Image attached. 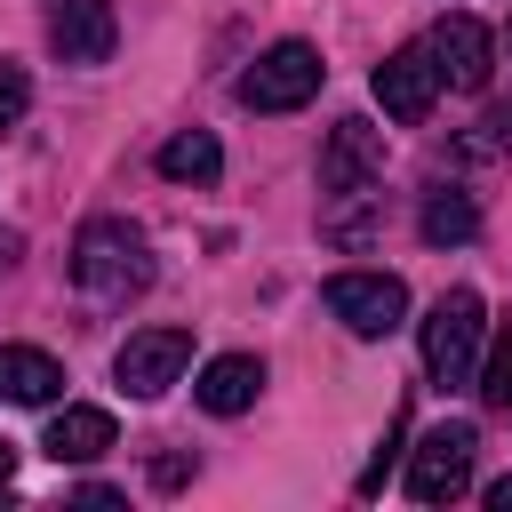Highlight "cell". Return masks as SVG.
<instances>
[{
	"label": "cell",
	"mask_w": 512,
	"mask_h": 512,
	"mask_svg": "<svg viewBox=\"0 0 512 512\" xmlns=\"http://www.w3.org/2000/svg\"><path fill=\"white\" fill-rule=\"evenodd\" d=\"M72 280H80L88 296H136V288L152 280L144 232H136L128 216H96V224H80V240H72Z\"/></svg>",
	"instance_id": "1"
},
{
	"label": "cell",
	"mask_w": 512,
	"mask_h": 512,
	"mask_svg": "<svg viewBox=\"0 0 512 512\" xmlns=\"http://www.w3.org/2000/svg\"><path fill=\"white\" fill-rule=\"evenodd\" d=\"M40 448H48L56 464H96V456L112 448V408H56Z\"/></svg>",
	"instance_id": "13"
},
{
	"label": "cell",
	"mask_w": 512,
	"mask_h": 512,
	"mask_svg": "<svg viewBox=\"0 0 512 512\" xmlns=\"http://www.w3.org/2000/svg\"><path fill=\"white\" fill-rule=\"evenodd\" d=\"M384 176V128L376 120H336L328 144H320V192L328 200H352Z\"/></svg>",
	"instance_id": "6"
},
{
	"label": "cell",
	"mask_w": 512,
	"mask_h": 512,
	"mask_svg": "<svg viewBox=\"0 0 512 512\" xmlns=\"http://www.w3.org/2000/svg\"><path fill=\"white\" fill-rule=\"evenodd\" d=\"M424 48H432V64H440L448 88H488V72H496V32L480 16H440Z\"/></svg>",
	"instance_id": "9"
},
{
	"label": "cell",
	"mask_w": 512,
	"mask_h": 512,
	"mask_svg": "<svg viewBox=\"0 0 512 512\" xmlns=\"http://www.w3.org/2000/svg\"><path fill=\"white\" fill-rule=\"evenodd\" d=\"M160 176H168V184H216V176H224V144H216L208 128H184V136L160 144Z\"/></svg>",
	"instance_id": "14"
},
{
	"label": "cell",
	"mask_w": 512,
	"mask_h": 512,
	"mask_svg": "<svg viewBox=\"0 0 512 512\" xmlns=\"http://www.w3.org/2000/svg\"><path fill=\"white\" fill-rule=\"evenodd\" d=\"M112 40H120L112 0H56V8H48V48H56L64 64H104Z\"/></svg>",
	"instance_id": "10"
},
{
	"label": "cell",
	"mask_w": 512,
	"mask_h": 512,
	"mask_svg": "<svg viewBox=\"0 0 512 512\" xmlns=\"http://www.w3.org/2000/svg\"><path fill=\"white\" fill-rule=\"evenodd\" d=\"M328 312H336L360 344H384V336L408 320V288H400V272H336V280H328Z\"/></svg>",
	"instance_id": "5"
},
{
	"label": "cell",
	"mask_w": 512,
	"mask_h": 512,
	"mask_svg": "<svg viewBox=\"0 0 512 512\" xmlns=\"http://www.w3.org/2000/svg\"><path fill=\"white\" fill-rule=\"evenodd\" d=\"M488 512H512V472H504V480H488Z\"/></svg>",
	"instance_id": "19"
},
{
	"label": "cell",
	"mask_w": 512,
	"mask_h": 512,
	"mask_svg": "<svg viewBox=\"0 0 512 512\" xmlns=\"http://www.w3.org/2000/svg\"><path fill=\"white\" fill-rule=\"evenodd\" d=\"M416 232H424L432 248H456V240H472V232H480V208H472V192H432Z\"/></svg>",
	"instance_id": "15"
},
{
	"label": "cell",
	"mask_w": 512,
	"mask_h": 512,
	"mask_svg": "<svg viewBox=\"0 0 512 512\" xmlns=\"http://www.w3.org/2000/svg\"><path fill=\"white\" fill-rule=\"evenodd\" d=\"M24 104H32V72H24V64H8V56H0V136H8V128H16V120H24Z\"/></svg>",
	"instance_id": "17"
},
{
	"label": "cell",
	"mask_w": 512,
	"mask_h": 512,
	"mask_svg": "<svg viewBox=\"0 0 512 512\" xmlns=\"http://www.w3.org/2000/svg\"><path fill=\"white\" fill-rule=\"evenodd\" d=\"M8 480H16V448L0 440V496H8Z\"/></svg>",
	"instance_id": "20"
},
{
	"label": "cell",
	"mask_w": 512,
	"mask_h": 512,
	"mask_svg": "<svg viewBox=\"0 0 512 512\" xmlns=\"http://www.w3.org/2000/svg\"><path fill=\"white\" fill-rule=\"evenodd\" d=\"M376 104H384V120H424L432 112V96H440V64H432V48L424 40H408V48H392L384 64H376Z\"/></svg>",
	"instance_id": "8"
},
{
	"label": "cell",
	"mask_w": 512,
	"mask_h": 512,
	"mask_svg": "<svg viewBox=\"0 0 512 512\" xmlns=\"http://www.w3.org/2000/svg\"><path fill=\"white\" fill-rule=\"evenodd\" d=\"M8 256H16V240H0V272H8Z\"/></svg>",
	"instance_id": "21"
},
{
	"label": "cell",
	"mask_w": 512,
	"mask_h": 512,
	"mask_svg": "<svg viewBox=\"0 0 512 512\" xmlns=\"http://www.w3.org/2000/svg\"><path fill=\"white\" fill-rule=\"evenodd\" d=\"M192 392H200L208 416H240V408H256V392H264V360H256V352H216Z\"/></svg>",
	"instance_id": "11"
},
{
	"label": "cell",
	"mask_w": 512,
	"mask_h": 512,
	"mask_svg": "<svg viewBox=\"0 0 512 512\" xmlns=\"http://www.w3.org/2000/svg\"><path fill=\"white\" fill-rule=\"evenodd\" d=\"M472 456H480V432H472L464 416L432 424V432L416 440V456H408V496H416V504H456V496L472 488Z\"/></svg>",
	"instance_id": "4"
},
{
	"label": "cell",
	"mask_w": 512,
	"mask_h": 512,
	"mask_svg": "<svg viewBox=\"0 0 512 512\" xmlns=\"http://www.w3.org/2000/svg\"><path fill=\"white\" fill-rule=\"evenodd\" d=\"M320 80H328V64H320L312 40H272V48L240 72V104H248V112H296V104L320 96Z\"/></svg>",
	"instance_id": "3"
},
{
	"label": "cell",
	"mask_w": 512,
	"mask_h": 512,
	"mask_svg": "<svg viewBox=\"0 0 512 512\" xmlns=\"http://www.w3.org/2000/svg\"><path fill=\"white\" fill-rule=\"evenodd\" d=\"M64 392V368L40 352V344H0V400L16 408H48Z\"/></svg>",
	"instance_id": "12"
},
{
	"label": "cell",
	"mask_w": 512,
	"mask_h": 512,
	"mask_svg": "<svg viewBox=\"0 0 512 512\" xmlns=\"http://www.w3.org/2000/svg\"><path fill=\"white\" fill-rule=\"evenodd\" d=\"M464 152H512V96H504V104H496V112L480 120V136H472Z\"/></svg>",
	"instance_id": "18"
},
{
	"label": "cell",
	"mask_w": 512,
	"mask_h": 512,
	"mask_svg": "<svg viewBox=\"0 0 512 512\" xmlns=\"http://www.w3.org/2000/svg\"><path fill=\"white\" fill-rule=\"evenodd\" d=\"M184 368H192V336H184V328H136V336L120 344V360H112L120 392H136V400H160Z\"/></svg>",
	"instance_id": "7"
},
{
	"label": "cell",
	"mask_w": 512,
	"mask_h": 512,
	"mask_svg": "<svg viewBox=\"0 0 512 512\" xmlns=\"http://www.w3.org/2000/svg\"><path fill=\"white\" fill-rule=\"evenodd\" d=\"M472 392L488 400V408H512V328L480 352V368H472Z\"/></svg>",
	"instance_id": "16"
},
{
	"label": "cell",
	"mask_w": 512,
	"mask_h": 512,
	"mask_svg": "<svg viewBox=\"0 0 512 512\" xmlns=\"http://www.w3.org/2000/svg\"><path fill=\"white\" fill-rule=\"evenodd\" d=\"M480 344H488V304H480L472 288H448V296L424 312V376H432V384H472Z\"/></svg>",
	"instance_id": "2"
}]
</instances>
